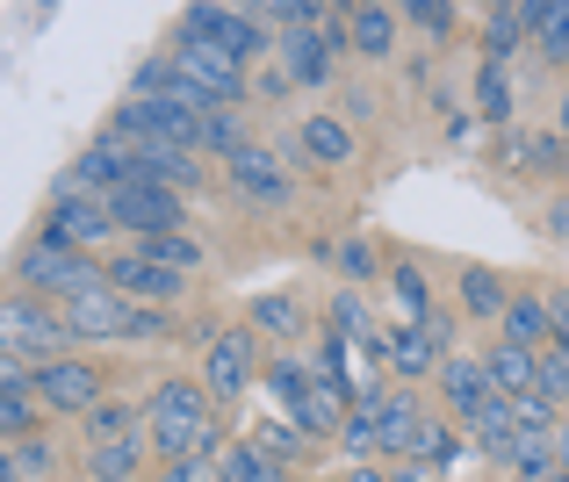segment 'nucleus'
Segmentation results:
<instances>
[{
  "mask_svg": "<svg viewBox=\"0 0 569 482\" xmlns=\"http://www.w3.org/2000/svg\"><path fill=\"white\" fill-rule=\"evenodd\" d=\"M159 482H217V461H209V454H188V461H167V469H159Z\"/></svg>",
  "mask_w": 569,
  "mask_h": 482,
  "instance_id": "37998d69",
  "label": "nucleus"
},
{
  "mask_svg": "<svg viewBox=\"0 0 569 482\" xmlns=\"http://www.w3.org/2000/svg\"><path fill=\"white\" fill-rule=\"evenodd\" d=\"M403 22H418L426 29V37H447V29H455V8H447V0H403Z\"/></svg>",
  "mask_w": 569,
  "mask_h": 482,
  "instance_id": "a19ab883",
  "label": "nucleus"
},
{
  "mask_svg": "<svg viewBox=\"0 0 569 482\" xmlns=\"http://www.w3.org/2000/svg\"><path fill=\"white\" fill-rule=\"evenodd\" d=\"M389 289H397V303H403L397 324H426L432 318V295H426V274H418V267H389Z\"/></svg>",
  "mask_w": 569,
  "mask_h": 482,
  "instance_id": "72a5a7b5",
  "label": "nucleus"
},
{
  "mask_svg": "<svg viewBox=\"0 0 569 482\" xmlns=\"http://www.w3.org/2000/svg\"><path fill=\"white\" fill-rule=\"evenodd\" d=\"M533 389H541L548 403H569V353H562V345H548V353H541V374H533Z\"/></svg>",
  "mask_w": 569,
  "mask_h": 482,
  "instance_id": "58836bf2",
  "label": "nucleus"
},
{
  "mask_svg": "<svg viewBox=\"0 0 569 482\" xmlns=\"http://www.w3.org/2000/svg\"><path fill=\"white\" fill-rule=\"evenodd\" d=\"M483 374H490V396H527L533 374H541V353H527V345L498 339V345L483 353Z\"/></svg>",
  "mask_w": 569,
  "mask_h": 482,
  "instance_id": "2eb2a0df",
  "label": "nucleus"
},
{
  "mask_svg": "<svg viewBox=\"0 0 569 482\" xmlns=\"http://www.w3.org/2000/svg\"><path fill=\"white\" fill-rule=\"evenodd\" d=\"M476 116H490V123L512 116V72L490 66V58H483V72H476Z\"/></svg>",
  "mask_w": 569,
  "mask_h": 482,
  "instance_id": "473e14b6",
  "label": "nucleus"
},
{
  "mask_svg": "<svg viewBox=\"0 0 569 482\" xmlns=\"http://www.w3.org/2000/svg\"><path fill=\"white\" fill-rule=\"evenodd\" d=\"M58 475V446L51 440H14L8 446V469H0V482H51Z\"/></svg>",
  "mask_w": 569,
  "mask_h": 482,
  "instance_id": "bb28decb",
  "label": "nucleus"
},
{
  "mask_svg": "<svg viewBox=\"0 0 569 482\" xmlns=\"http://www.w3.org/2000/svg\"><path fill=\"white\" fill-rule=\"evenodd\" d=\"M267 389H274V403L296 418L303 396H310V368H303V360H274V368H267Z\"/></svg>",
  "mask_w": 569,
  "mask_h": 482,
  "instance_id": "f704fd0d",
  "label": "nucleus"
},
{
  "mask_svg": "<svg viewBox=\"0 0 569 482\" xmlns=\"http://www.w3.org/2000/svg\"><path fill=\"white\" fill-rule=\"evenodd\" d=\"M469 425H476V446H483V454H490V461H512V446H519V432H527V425H519V411H512V396H490V403H483V411H476V418H469Z\"/></svg>",
  "mask_w": 569,
  "mask_h": 482,
  "instance_id": "aec40b11",
  "label": "nucleus"
},
{
  "mask_svg": "<svg viewBox=\"0 0 569 482\" xmlns=\"http://www.w3.org/2000/svg\"><path fill=\"white\" fill-rule=\"evenodd\" d=\"M167 331H173V318H167V310L138 303V318H130V331H123V339H130V345H144V339H167Z\"/></svg>",
  "mask_w": 569,
  "mask_h": 482,
  "instance_id": "79ce46f5",
  "label": "nucleus"
},
{
  "mask_svg": "<svg viewBox=\"0 0 569 482\" xmlns=\"http://www.w3.org/2000/svg\"><path fill=\"white\" fill-rule=\"evenodd\" d=\"M440 389H447V411H455V418H476V411L490 403V374H483V360L447 353V360H440Z\"/></svg>",
  "mask_w": 569,
  "mask_h": 482,
  "instance_id": "f3484780",
  "label": "nucleus"
},
{
  "mask_svg": "<svg viewBox=\"0 0 569 482\" xmlns=\"http://www.w3.org/2000/svg\"><path fill=\"white\" fill-rule=\"evenodd\" d=\"M130 159H138V180H144V188H173V194H194V188H202V165H194V152H173V144H130Z\"/></svg>",
  "mask_w": 569,
  "mask_h": 482,
  "instance_id": "f8f14e48",
  "label": "nucleus"
},
{
  "mask_svg": "<svg viewBox=\"0 0 569 482\" xmlns=\"http://www.w3.org/2000/svg\"><path fill=\"white\" fill-rule=\"evenodd\" d=\"M252 446H267V454H274V461H289V469H296V461H303V454H310V446H318V440H310V432L296 425V418H281V425H274V418H267V425L252 432Z\"/></svg>",
  "mask_w": 569,
  "mask_h": 482,
  "instance_id": "c756f323",
  "label": "nucleus"
},
{
  "mask_svg": "<svg viewBox=\"0 0 569 482\" xmlns=\"http://www.w3.org/2000/svg\"><path fill=\"white\" fill-rule=\"evenodd\" d=\"M498 339L527 345V353H548V295H512L505 303V331Z\"/></svg>",
  "mask_w": 569,
  "mask_h": 482,
  "instance_id": "5701e85b",
  "label": "nucleus"
},
{
  "mask_svg": "<svg viewBox=\"0 0 569 482\" xmlns=\"http://www.w3.org/2000/svg\"><path fill=\"white\" fill-rule=\"evenodd\" d=\"M556 475H569V418L556 425Z\"/></svg>",
  "mask_w": 569,
  "mask_h": 482,
  "instance_id": "49530a36",
  "label": "nucleus"
},
{
  "mask_svg": "<svg viewBox=\"0 0 569 482\" xmlns=\"http://www.w3.org/2000/svg\"><path fill=\"white\" fill-rule=\"evenodd\" d=\"M37 418H43V403H37V389H14V396H0V440H37Z\"/></svg>",
  "mask_w": 569,
  "mask_h": 482,
  "instance_id": "2f4dec72",
  "label": "nucleus"
},
{
  "mask_svg": "<svg viewBox=\"0 0 569 482\" xmlns=\"http://www.w3.org/2000/svg\"><path fill=\"white\" fill-rule=\"evenodd\" d=\"M281 72H289L296 87H332V51H325L318 29H289V37H281Z\"/></svg>",
  "mask_w": 569,
  "mask_h": 482,
  "instance_id": "dca6fc26",
  "label": "nucleus"
},
{
  "mask_svg": "<svg viewBox=\"0 0 569 482\" xmlns=\"http://www.w3.org/2000/svg\"><path fill=\"white\" fill-rule=\"evenodd\" d=\"M397 29H403L397 8H347V37L361 58H389L397 51Z\"/></svg>",
  "mask_w": 569,
  "mask_h": 482,
  "instance_id": "412c9836",
  "label": "nucleus"
},
{
  "mask_svg": "<svg viewBox=\"0 0 569 482\" xmlns=\"http://www.w3.org/2000/svg\"><path fill=\"white\" fill-rule=\"evenodd\" d=\"M325 14H332V8H318V0H267L260 22H274L281 37H289V29H325Z\"/></svg>",
  "mask_w": 569,
  "mask_h": 482,
  "instance_id": "c9c22d12",
  "label": "nucleus"
},
{
  "mask_svg": "<svg viewBox=\"0 0 569 482\" xmlns=\"http://www.w3.org/2000/svg\"><path fill=\"white\" fill-rule=\"evenodd\" d=\"M173 37H188V43H217V51H231L238 66H252V58L267 51L260 8H181Z\"/></svg>",
  "mask_w": 569,
  "mask_h": 482,
  "instance_id": "39448f33",
  "label": "nucleus"
},
{
  "mask_svg": "<svg viewBox=\"0 0 569 482\" xmlns=\"http://www.w3.org/2000/svg\"><path fill=\"white\" fill-rule=\"evenodd\" d=\"M533 37V0H498L483 14V58L490 66H512V51Z\"/></svg>",
  "mask_w": 569,
  "mask_h": 482,
  "instance_id": "ddd939ff",
  "label": "nucleus"
},
{
  "mask_svg": "<svg viewBox=\"0 0 569 482\" xmlns=\"http://www.w3.org/2000/svg\"><path fill=\"white\" fill-rule=\"evenodd\" d=\"M455 454H461V440L447 432V418H426V425H418V440H411V454H403V461H426V469H455Z\"/></svg>",
  "mask_w": 569,
  "mask_h": 482,
  "instance_id": "7c9ffc66",
  "label": "nucleus"
},
{
  "mask_svg": "<svg viewBox=\"0 0 569 482\" xmlns=\"http://www.w3.org/2000/svg\"><path fill=\"white\" fill-rule=\"evenodd\" d=\"M512 411H519V425H527V432H556V425H562V403H548L541 389H527V396H512Z\"/></svg>",
  "mask_w": 569,
  "mask_h": 482,
  "instance_id": "ea45409f",
  "label": "nucleus"
},
{
  "mask_svg": "<svg viewBox=\"0 0 569 482\" xmlns=\"http://www.w3.org/2000/svg\"><path fill=\"white\" fill-rule=\"evenodd\" d=\"M548 231H556V238H569V202H548Z\"/></svg>",
  "mask_w": 569,
  "mask_h": 482,
  "instance_id": "de8ad7c7",
  "label": "nucleus"
},
{
  "mask_svg": "<svg viewBox=\"0 0 569 482\" xmlns=\"http://www.w3.org/2000/svg\"><path fill=\"white\" fill-rule=\"evenodd\" d=\"M505 303H512V295H505V281L490 274L483 260H469V267H461V310H469V318L505 324Z\"/></svg>",
  "mask_w": 569,
  "mask_h": 482,
  "instance_id": "4be33fe9",
  "label": "nucleus"
},
{
  "mask_svg": "<svg viewBox=\"0 0 569 482\" xmlns=\"http://www.w3.org/2000/svg\"><path fill=\"white\" fill-rule=\"evenodd\" d=\"M37 403H43V411H66V418H87L94 403H109V396H101V368L80 360V353L43 360V368H37Z\"/></svg>",
  "mask_w": 569,
  "mask_h": 482,
  "instance_id": "0eeeda50",
  "label": "nucleus"
},
{
  "mask_svg": "<svg viewBox=\"0 0 569 482\" xmlns=\"http://www.w3.org/2000/svg\"><path fill=\"white\" fill-rule=\"evenodd\" d=\"M43 238H58V245H72V252H101V260H109V238H123V231H116V209L101 202V194L58 188L51 209H43Z\"/></svg>",
  "mask_w": 569,
  "mask_h": 482,
  "instance_id": "7ed1b4c3",
  "label": "nucleus"
},
{
  "mask_svg": "<svg viewBox=\"0 0 569 482\" xmlns=\"http://www.w3.org/2000/svg\"><path fill=\"white\" fill-rule=\"evenodd\" d=\"M376 418H382V461H403V454H411V440H418V425H426L418 396H411V389H382Z\"/></svg>",
  "mask_w": 569,
  "mask_h": 482,
  "instance_id": "4468645a",
  "label": "nucleus"
},
{
  "mask_svg": "<svg viewBox=\"0 0 569 482\" xmlns=\"http://www.w3.org/2000/svg\"><path fill=\"white\" fill-rule=\"evenodd\" d=\"M252 331H267V339H296L303 318H296L289 295H260V303H252Z\"/></svg>",
  "mask_w": 569,
  "mask_h": 482,
  "instance_id": "e433bc0d",
  "label": "nucleus"
},
{
  "mask_svg": "<svg viewBox=\"0 0 569 482\" xmlns=\"http://www.w3.org/2000/svg\"><path fill=\"white\" fill-rule=\"evenodd\" d=\"M548 345H562V353H569V289L548 295Z\"/></svg>",
  "mask_w": 569,
  "mask_h": 482,
  "instance_id": "c03bdc74",
  "label": "nucleus"
},
{
  "mask_svg": "<svg viewBox=\"0 0 569 482\" xmlns=\"http://www.w3.org/2000/svg\"><path fill=\"white\" fill-rule=\"evenodd\" d=\"M181 281H188V274H173V267L144 260L138 245L109 260V289H123L130 303H152V310H173V303H181Z\"/></svg>",
  "mask_w": 569,
  "mask_h": 482,
  "instance_id": "9d476101",
  "label": "nucleus"
},
{
  "mask_svg": "<svg viewBox=\"0 0 569 482\" xmlns=\"http://www.w3.org/2000/svg\"><path fill=\"white\" fill-rule=\"evenodd\" d=\"M252 374H260V331L252 324H223L217 339H209V353H202L209 403H231L238 389H252Z\"/></svg>",
  "mask_w": 569,
  "mask_h": 482,
  "instance_id": "423d86ee",
  "label": "nucleus"
},
{
  "mask_svg": "<svg viewBox=\"0 0 569 482\" xmlns=\"http://www.w3.org/2000/svg\"><path fill=\"white\" fill-rule=\"evenodd\" d=\"M217 482H296V475H289V461H274L267 446L231 440V446L217 454Z\"/></svg>",
  "mask_w": 569,
  "mask_h": 482,
  "instance_id": "a211bd4d",
  "label": "nucleus"
},
{
  "mask_svg": "<svg viewBox=\"0 0 569 482\" xmlns=\"http://www.w3.org/2000/svg\"><path fill=\"white\" fill-rule=\"evenodd\" d=\"M109 209H116V231H130L144 245V238H167V231H181L188 223V202L173 188H123V194H109Z\"/></svg>",
  "mask_w": 569,
  "mask_h": 482,
  "instance_id": "6e6552de",
  "label": "nucleus"
},
{
  "mask_svg": "<svg viewBox=\"0 0 569 482\" xmlns=\"http://www.w3.org/2000/svg\"><path fill=\"white\" fill-rule=\"evenodd\" d=\"M58 318H66V331L80 345H101V339H123L130 318H138V303H130L123 289H94V295H80V303H66Z\"/></svg>",
  "mask_w": 569,
  "mask_h": 482,
  "instance_id": "9b49d317",
  "label": "nucleus"
},
{
  "mask_svg": "<svg viewBox=\"0 0 569 482\" xmlns=\"http://www.w3.org/2000/svg\"><path fill=\"white\" fill-rule=\"evenodd\" d=\"M296 144H303L318 165H347L353 159V130L339 123V116H310V123L296 130Z\"/></svg>",
  "mask_w": 569,
  "mask_h": 482,
  "instance_id": "b1692460",
  "label": "nucleus"
},
{
  "mask_svg": "<svg viewBox=\"0 0 569 482\" xmlns=\"http://www.w3.org/2000/svg\"><path fill=\"white\" fill-rule=\"evenodd\" d=\"M325 260H332L347 281H376V274H382V252L368 245V238H347V245H339V252H325Z\"/></svg>",
  "mask_w": 569,
  "mask_h": 482,
  "instance_id": "4c0bfd02",
  "label": "nucleus"
},
{
  "mask_svg": "<svg viewBox=\"0 0 569 482\" xmlns=\"http://www.w3.org/2000/svg\"><path fill=\"white\" fill-rule=\"evenodd\" d=\"M231 194L252 209H289L296 202V180L281 173V159L267 152V144H246V152L231 159Z\"/></svg>",
  "mask_w": 569,
  "mask_h": 482,
  "instance_id": "1a4fd4ad",
  "label": "nucleus"
},
{
  "mask_svg": "<svg viewBox=\"0 0 569 482\" xmlns=\"http://www.w3.org/2000/svg\"><path fill=\"white\" fill-rule=\"evenodd\" d=\"M144 461V440H116V446H87V469H94V482H130Z\"/></svg>",
  "mask_w": 569,
  "mask_h": 482,
  "instance_id": "c85d7f7f",
  "label": "nucleus"
},
{
  "mask_svg": "<svg viewBox=\"0 0 569 482\" xmlns=\"http://www.w3.org/2000/svg\"><path fill=\"white\" fill-rule=\"evenodd\" d=\"M533 43L548 66H569V0H533Z\"/></svg>",
  "mask_w": 569,
  "mask_h": 482,
  "instance_id": "393cba45",
  "label": "nucleus"
},
{
  "mask_svg": "<svg viewBox=\"0 0 569 482\" xmlns=\"http://www.w3.org/2000/svg\"><path fill=\"white\" fill-rule=\"evenodd\" d=\"M144 440H152L159 469L167 461H188V454H223L217 425H209V389L202 382H159V396L144 403Z\"/></svg>",
  "mask_w": 569,
  "mask_h": 482,
  "instance_id": "f257e3e1",
  "label": "nucleus"
},
{
  "mask_svg": "<svg viewBox=\"0 0 569 482\" xmlns=\"http://www.w3.org/2000/svg\"><path fill=\"white\" fill-rule=\"evenodd\" d=\"M347 482H397V475H389V469H382V461H361V469H353Z\"/></svg>",
  "mask_w": 569,
  "mask_h": 482,
  "instance_id": "a18cd8bd",
  "label": "nucleus"
},
{
  "mask_svg": "<svg viewBox=\"0 0 569 482\" xmlns=\"http://www.w3.org/2000/svg\"><path fill=\"white\" fill-rule=\"evenodd\" d=\"M80 425H87V446H116V440H138L144 411H130V403H94Z\"/></svg>",
  "mask_w": 569,
  "mask_h": 482,
  "instance_id": "a878e982",
  "label": "nucleus"
},
{
  "mask_svg": "<svg viewBox=\"0 0 569 482\" xmlns=\"http://www.w3.org/2000/svg\"><path fill=\"white\" fill-rule=\"evenodd\" d=\"M144 260H159V267H173V274H194V267L209 260L202 252V238H188V231H167V238H144Z\"/></svg>",
  "mask_w": 569,
  "mask_h": 482,
  "instance_id": "cd10ccee",
  "label": "nucleus"
},
{
  "mask_svg": "<svg viewBox=\"0 0 569 482\" xmlns=\"http://www.w3.org/2000/svg\"><path fill=\"white\" fill-rule=\"evenodd\" d=\"M14 281H22V295H43V303H80V295L109 289V260L72 252V245H58V238L37 231L14 252Z\"/></svg>",
  "mask_w": 569,
  "mask_h": 482,
  "instance_id": "f03ea898",
  "label": "nucleus"
},
{
  "mask_svg": "<svg viewBox=\"0 0 569 482\" xmlns=\"http://www.w3.org/2000/svg\"><path fill=\"white\" fill-rule=\"evenodd\" d=\"M556 482H569V475H556Z\"/></svg>",
  "mask_w": 569,
  "mask_h": 482,
  "instance_id": "09e8293b",
  "label": "nucleus"
},
{
  "mask_svg": "<svg viewBox=\"0 0 569 482\" xmlns=\"http://www.w3.org/2000/svg\"><path fill=\"white\" fill-rule=\"evenodd\" d=\"M440 345L426 339V324H397V339H389V374H403V382H426V374H440Z\"/></svg>",
  "mask_w": 569,
  "mask_h": 482,
  "instance_id": "6ab92c4d",
  "label": "nucleus"
},
{
  "mask_svg": "<svg viewBox=\"0 0 569 482\" xmlns=\"http://www.w3.org/2000/svg\"><path fill=\"white\" fill-rule=\"evenodd\" d=\"M0 339H8V353H22V360H58L72 345V331H66V318H58L43 295H22L14 289L8 295V310H0Z\"/></svg>",
  "mask_w": 569,
  "mask_h": 482,
  "instance_id": "20e7f679",
  "label": "nucleus"
}]
</instances>
